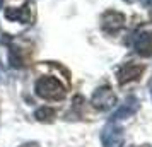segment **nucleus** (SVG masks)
<instances>
[{
    "instance_id": "f257e3e1",
    "label": "nucleus",
    "mask_w": 152,
    "mask_h": 147,
    "mask_svg": "<svg viewBox=\"0 0 152 147\" xmlns=\"http://www.w3.org/2000/svg\"><path fill=\"white\" fill-rule=\"evenodd\" d=\"M36 94L43 99H48V101H62L65 98V87L62 86V82L55 77H41L38 79V82H36Z\"/></svg>"
},
{
    "instance_id": "f03ea898",
    "label": "nucleus",
    "mask_w": 152,
    "mask_h": 147,
    "mask_svg": "<svg viewBox=\"0 0 152 147\" xmlns=\"http://www.w3.org/2000/svg\"><path fill=\"white\" fill-rule=\"evenodd\" d=\"M101 142L103 147H123L125 146V133L120 125H115L113 121L103 128L101 132Z\"/></svg>"
},
{
    "instance_id": "7ed1b4c3",
    "label": "nucleus",
    "mask_w": 152,
    "mask_h": 147,
    "mask_svg": "<svg viewBox=\"0 0 152 147\" xmlns=\"http://www.w3.org/2000/svg\"><path fill=\"white\" fill-rule=\"evenodd\" d=\"M91 103L94 106V110L108 111V110H111L113 106L116 105V96H115V92L111 91L108 86H103V87L96 89V92L92 94Z\"/></svg>"
},
{
    "instance_id": "20e7f679",
    "label": "nucleus",
    "mask_w": 152,
    "mask_h": 147,
    "mask_svg": "<svg viewBox=\"0 0 152 147\" xmlns=\"http://www.w3.org/2000/svg\"><path fill=\"white\" fill-rule=\"evenodd\" d=\"M144 70H145L144 65H138V63H133V62L123 63V65L116 70L118 82L123 86V84H128V82H133V80H138L140 75L144 74Z\"/></svg>"
},
{
    "instance_id": "39448f33",
    "label": "nucleus",
    "mask_w": 152,
    "mask_h": 147,
    "mask_svg": "<svg viewBox=\"0 0 152 147\" xmlns=\"http://www.w3.org/2000/svg\"><path fill=\"white\" fill-rule=\"evenodd\" d=\"M101 26L108 34H116L125 26V15L116 10H106L101 17Z\"/></svg>"
},
{
    "instance_id": "423d86ee",
    "label": "nucleus",
    "mask_w": 152,
    "mask_h": 147,
    "mask_svg": "<svg viewBox=\"0 0 152 147\" xmlns=\"http://www.w3.org/2000/svg\"><path fill=\"white\" fill-rule=\"evenodd\" d=\"M140 108V101H138L135 96H126V99L123 101V105L118 108L116 111L111 115V121H118V120H125L135 115Z\"/></svg>"
},
{
    "instance_id": "0eeeda50",
    "label": "nucleus",
    "mask_w": 152,
    "mask_h": 147,
    "mask_svg": "<svg viewBox=\"0 0 152 147\" xmlns=\"http://www.w3.org/2000/svg\"><path fill=\"white\" fill-rule=\"evenodd\" d=\"M133 48L137 51V55L140 56H152V33L151 31H145L137 34L135 41H133Z\"/></svg>"
},
{
    "instance_id": "6e6552de",
    "label": "nucleus",
    "mask_w": 152,
    "mask_h": 147,
    "mask_svg": "<svg viewBox=\"0 0 152 147\" xmlns=\"http://www.w3.org/2000/svg\"><path fill=\"white\" fill-rule=\"evenodd\" d=\"M5 17H7L9 21H21V22H29L33 21V15H31V9H29V4H26L24 7H10L5 10Z\"/></svg>"
},
{
    "instance_id": "1a4fd4ad",
    "label": "nucleus",
    "mask_w": 152,
    "mask_h": 147,
    "mask_svg": "<svg viewBox=\"0 0 152 147\" xmlns=\"http://www.w3.org/2000/svg\"><path fill=\"white\" fill-rule=\"evenodd\" d=\"M56 116V111L53 108H50V106H41V108H38L34 113V118L38 121H41V123H51Z\"/></svg>"
},
{
    "instance_id": "9d476101",
    "label": "nucleus",
    "mask_w": 152,
    "mask_h": 147,
    "mask_svg": "<svg viewBox=\"0 0 152 147\" xmlns=\"http://www.w3.org/2000/svg\"><path fill=\"white\" fill-rule=\"evenodd\" d=\"M19 147H39V144L38 142H26V144H22Z\"/></svg>"
},
{
    "instance_id": "9b49d317",
    "label": "nucleus",
    "mask_w": 152,
    "mask_h": 147,
    "mask_svg": "<svg viewBox=\"0 0 152 147\" xmlns=\"http://www.w3.org/2000/svg\"><path fill=\"white\" fill-rule=\"evenodd\" d=\"M149 17H151V21H152V7H151V10H149Z\"/></svg>"
},
{
    "instance_id": "f8f14e48",
    "label": "nucleus",
    "mask_w": 152,
    "mask_h": 147,
    "mask_svg": "<svg viewBox=\"0 0 152 147\" xmlns=\"http://www.w3.org/2000/svg\"><path fill=\"white\" fill-rule=\"evenodd\" d=\"M4 7V0H0V9Z\"/></svg>"
},
{
    "instance_id": "ddd939ff",
    "label": "nucleus",
    "mask_w": 152,
    "mask_h": 147,
    "mask_svg": "<svg viewBox=\"0 0 152 147\" xmlns=\"http://www.w3.org/2000/svg\"><path fill=\"white\" fill-rule=\"evenodd\" d=\"M145 4H152V0H144Z\"/></svg>"
},
{
    "instance_id": "4468645a",
    "label": "nucleus",
    "mask_w": 152,
    "mask_h": 147,
    "mask_svg": "<svg viewBox=\"0 0 152 147\" xmlns=\"http://www.w3.org/2000/svg\"><path fill=\"white\" fill-rule=\"evenodd\" d=\"M125 2H128V4H132V2H135V0H125Z\"/></svg>"
},
{
    "instance_id": "2eb2a0df",
    "label": "nucleus",
    "mask_w": 152,
    "mask_h": 147,
    "mask_svg": "<svg viewBox=\"0 0 152 147\" xmlns=\"http://www.w3.org/2000/svg\"><path fill=\"white\" fill-rule=\"evenodd\" d=\"M151 98H152V82H151Z\"/></svg>"
}]
</instances>
